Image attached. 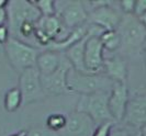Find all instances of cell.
Wrapping results in <instances>:
<instances>
[{
  "label": "cell",
  "mask_w": 146,
  "mask_h": 136,
  "mask_svg": "<svg viewBox=\"0 0 146 136\" xmlns=\"http://www.w3.org/2000/svg\"><path fill=\"white\" fill-rule=\"evenodd\" d=\"M114 124H115V122L109 121L97 125V127H96L92 136H110L111 129L114 126Z\"/></svg>",
  "instance_id": "cell-21"
},
{
  "label": "cell",
  "mask_w": 146,
  "mask_h": 136,
  "mask_svg": "<svg viewBox=\"0 0 146 136\" xmlns=\"http://www.w3.org/2000/svg\"><path fill=\"white\" fill-rule=\"evenodd\" d=\"M146 12V0H136L135 6V15H141Z\"/></svg>",
  "instance_id": "cell-25"
},
{
  "label": "cell",
  "mask_w": 146,
  "mask_h": 136,
  "mask_svg": "<svg viewBox=\"0 0 146 136\" xmlns=\"http://www.w3.org/2000/svg\"><path fill=\"white\" fill-rule=\"evenodd\" d=\"M34 5L41 12L42 17H50V15H56L55 1L53 0H38V1L36 0L34 1Z\"/></svg>",
  "instance_id": "cell-19"
},
{
  "label": "cell",
  "mask_w": 146,
  "mask_h": 136,
  "mask_svg": "<svg viewBox=\"0 0 146 136\" xmlns=\"http://www.w3.org/2000/svg\"><path fill=\"white\" fill-rule=\"evenodd\" d=\"M19 89L21 91L23 104L41 100L46 96L42 87L41 74L36 67L28 68L20 74Z\"/></svg>",
  "instance_id": "cell-8"
},
{
  "label": "cell",
  "mask_w": 146,
  "mask_h": 136,
  "mask_svg": "<svg viewBox=\"0 0 146 136\" xmlns=\"http://www.w3.org/2000/svg\"><path fill=\"white\" fill-rule=\"evenodd\" d=\"M63 53L47 50L38 54L36 59V68L41 76H47L59 68L63 60Z\"/></svg>",
  "instance_id": "cell-14"
},
{
  "label": "cell",
  "mask_w": 146,
  "mask_h": 136,
  "mask_svg": "<svg viewBox=\"0 0 146 136\" xmlns=\"http://www.w3.org/2000/svg\"><path fill=\"white\" fill-rule=\"evenodd\" d=\"M114 82L104 74H85L73 67L67 72V86L70 92L91 94L96 92H110Z\"/></svg>",
  "instance_id": "cell-2"
},
{
  "label": "cell",
  "mask_w": 146,
  "mask_h": 136,
  "mask_svg": "<svg viewBox=\"0 0 146 136\" xmlns=\"http://www.w3.org/2000/svg\"><path fill=\"white\" fill-rule=\"evenodd\" d=\"M70 68L72 65L64 55L62 64L56 72L47 76H41L42 87L46 96H59L70 92L67 86V72Z\"/></svg>",
  "instance_id": "cell-9"
},
{
  "label": "cell",
  "mask_w": 146,
  "mask_h": 136,
  "mask_svg": "<svg viewBox=\"0 0 146 136\" xmlns=\"http://www.w3.org/2000/svg\"><path fill=\"white\" fill-rule=\"evenodd\" d=\"M89 31L90 36L85 46V65L89 74H101L103 72L104 48L100 36L106 31L94 24H89Z\"/></svg>",
  "instance_id": "cell-6"
},
{
  "label": "cell",
  "mask_w": 146,
  "mask_h": 136,
  "mask_svg": "<svg viewBox=\"0 0 146 136\" xmlns=\"http://www.w3.org/2000/svg\"><path fill=\"white\" fill-rule=\"evenodd\" d=\"M10 136H28V131H20V132H18L15 134H12V135Z\"/></svg>",
  "instance_id": "cell-28"
},
{
  "label": "cell",
  "mask_w": 146,
  "mask_h": 136,
  "mask_svg": "<svg viewBox=\"0 0 146 136\" xmlns=\"http://www.w3.org/2000/svg\"><path fill=\"white\" fill-rule=\"evenodd\" d=\"M135 0H122L120 1V9L123 15H134L135 13Z\"/></svg>",
  "instance_id": "cell-22"
},
{
  "label": "cell",
  "mask_w": 146,
  "mask_h": 136,
  "mask_svg": "<svg viewBox=\"0 0 146 136\" xmlns=\"http://www.w3.org/2000/svg\"><path fill=\"white\" fill-rule=\"evenodd\" d=\"M5 50L11 66L20 74L28 68L36 67L38 52L35 46L10 37L5 44Z\"/></svg>",
  "instance_id": "cell-5"
},
{
  "label": "cell",
  "mask_w": 146,
  "mask_h": 136,
  "mask_svg": "<svg viewBox=\"0 0 146 136\" xmlns=\"http://www.w3.org/2000/svg\"><path fill=\"white\" fill-rule=\"evenodd\" d=\"M8 22L7 7L0 8V25H6Z\"/></svg>",
  "instance_id": "cell-26"
},
{
  "label": "cell",
  "mask_w": 146,
  "mask_h": 136,
  "mask_svg": "<svg viewBox=\"0 0 146 136\" xmlns=\"http://www.w3.org/2000/svg\"><path fill=\"white\" fill-rule=\"evenodd\" d=\"M5 107L8 112H13L18 110L23 104V99H22L21 91L19 88H12L10 89L6 96H5Z\"/></svg>",
  "instance_id": "cell-17"
},
{
  "label": "cell",
  "mask_w": 146,
  "mask_h": 136,
  "mask_svg": "<svg viewBox=\"0 0 146 136\" xmlns=\"http://www.w3.org/2000/svg\"><path fill=\"white\" fill-rule=\"evenodd\" d=\"M103 72L114 84H126L127 80V63L121 55H113L104 58Z\"/></svg>",
  "instance_id": "cell-13"
},
{
  "label": "cell",
  "mask_w": 146,
  "mask_h": 136,
  "mask_svg": "<svg viewBox=\"0 0 146 136\" xmlns=\"http://www.w3.org/2000/svg\"><path fill=\"white\" fill-rule=\"evenodd\" d=\"M66 122H67V116L66 115L62 114V113H53L47 117L46 126L48 129L58 133L65 127Z\"/></svg>",
  "instance_id": "cell-18"
},
{
  "label": "cell",
  "mask_w": 146,
  "mask_h": 136,
  "mask_svg": "<svg viewBox=\"0 0 146 136\" xmlns=\"http://www.w3.org/2000/svg\"><path fill=\"white\" fill-rule=\"evenodd\" d=\"M97 124L85 113L75 111L67 115L65 127L58 132L60 136H92Z\"/></svg>",
  "instance_id": "cell-10"
},
{
  "label": "cell",
  "mask_w": 146,
  "mask_h": 136,
  "mask_svg": "<svg viewBox=\"0 0 146 136\" xmlns=\"http://www.w3.org/2000/svg\"><path fill=\"white\" fill-rule=\"evenodd\" d=\"M8 29L11 37H17L19 31L25 24H36L42 18L34 1L29 0H11L8 1Z\"/></svg>",
  "instance_id": "cell-3"
},
{
  "label": "cell",
  "mask_w": 146,
  "mask_h": 136,
  "mask_svg": "<svg viewBox=\"0 0 146 136\" xmlns=\"http://www.w3.org/2000/svg\"><path fill=\"white\" fill-rule=\"evenodd\" d=\"M129 100H130V96L126 84L115 82L110 91L109 110L113 120L117 123H121L123 121Z\"/></svg>",
  "instance_id": "cell-12"
},
{
  "label": "cell",
  "mask_w": 146,
  "mask_h": 136,
  "mask_svg": "<svg viewBox=\"0 0 146 136\" xmlns=\"http://www.w3.org/2000/svg\"><path fill=\"white\" fill-rule=\"evenodd\" d=\"M123 123L135 129L146 125V93H139L130 98Z\"/></svg>",
  "instance_id": "cell-11"
},
{
  "label": "cell",
  "mask_w": 146,
  "mask_h": 136,
  "mask_svg": "<svg viewBox=\"0 0 146 136\" xmlns=\"http://www.w3.org/2000/svg\"><path fill=\"white\" fill-rule=\"evenodd\" d=\"M109 96L110 92L104 91L91 94H81L77 102L76 111L90 116L97 125L109 121L115 122L110 113Z\"/></svg>",
  "instance_id": "cell-4"
},
{
  "label": "cell",
  "mask_w": 146,
  "mask_h": 136,
  "mask_svg": "<svg viewBox=\"0 0 146 136\" xmlns=\"http://www.w3.org/2000/svg\"><path fill=\"white\" fill-rule=\"evenodd\" d=\"M56 15H58L66 29H76L88 22V12L84 1H55Z\"/></svg>",
  "instance_id": "cell-7"
},
{
  "label": "cell",
  "mask_w": 146,
  "mask_h": 136,
  "mask_svg": "<svg viewBox=\"0 0 146 136\" xmlns=\"http://www.w3.org/2000/svg\"><path fill=\"white\" fill-rule=\"evenodd\" d=\"M28 136H60L57 132H53L44 127H34L28 132Z\"/></svg>",
  "instance_id": "cell-23"
},
{
  "label": "cell",
  "mask_w": 146,
  "mask_h": 136,
  "mask_svg": "<svg viewBox=\"0 0 146 136\" xmlns=\"http://www.w3.org/2000/svg\"><path fill=\"white\" fill-rule=\"evenodd\" d=\"M89 36H90V31L88 29L87 35L79 42L74 44L72 47H69L65 52L66 58L69 60L74 69H76L77 72H85V74H89L85 65V46H86V42L89 38Z\"/></svg>",
  "instance_id": "cell-15"
},
{
  "label": "cell",
  "mask_w": 146,
  "mask_h": 136,
  "mask_svg": "<svg viewBox=\"0 0 146 136\" xmlns=\"http://www.w3.org/2000/svg\"><path fill=\"white\" fill-rule=\"evenodd\" d=\"M136 17H137V15H136ZM137 18H139V20L141 21V23L143 24V27H144L145 30H146V12L145 13H143V15H139Z\"/></svg>",
  "instance_id": "cell-27"
},
{
  "label": "cell",
  "mask_w": 146,
  "mask_h": 136,
  "mask_svg": "<svg viewBox=\"0 0 146 136\" xmlns=\"http://www.w3.org/2000/svg\"><path fill=\"white\" fill-rule=\"evenodd\" d=\"M100 40H101V43L103 45L104 50H108V52H111V53L120 50L121 38H120V35L117 32V30H114V31H106L102 35L100 36Z\"/></svg>",
  "instance_id": "cell-16"
},
{
  "label": "cell",
  "mask_w": 146,
  "mask_h": 136,
  "mask_svg": "<svg viewBox=\"0 0 146 136\" xmlns=\"http://www.w3.org/2000/svg\"><path fill=\"white\" fill-rule=\"evenodd\" d=\"M133 136H141V129H137V131L133 134Z\"/></svg>",
  "instance_id": "cell-31"
},
{
  "label": "cell",
  "mask_w": 146,
  "mask_h": 136,
  "mask_svg": "<svg viewBox=\"0 0 146 136\" xmlns=\"http://www.w3.org/2000/svg\"><path fill=\"white\" fill-rule=\"evenodd\" d=\"M142 52L146 55V38L145 41H144V43H143V46H142Z\"/></svg>",
  "instance_id": "cell-30"
},
{
  "label": "cell",
  "mask_w": 146,
  "mask_h": 136,
  "mask_svg": "<svg viewBox=\"0 0 146 136\" xmlns=\"http://www.w3.org/2000/svg\"><path fill=\"white\" fill-rule=\"evenodd\" d=\"M117 32L121 38V52L130 56L143 53L142 46L146 38V30L136 15H123Z\"/></svg>",
  "instance_id": "cell-1"
},
{
  "label": "cell",
  "mask_w": 146,
  "mask_h": 136,
  "mask_svg": "<svg viewBox=\"0 0 146 136\" xmlns=\"http://www.w3.org/2000/svg\"><path fill=\"white\" fill-rule=\"evenodd\" d=\"M141 136H146V125L141 129Z\"/></svg>",
  "instance_id": "cell-29"
},
{
  "label": "cell",
  "mask_w": 146,
  "mask_h": 136,
  "mask_svg": "<svg viewBox=\"0 0 146 136\" xmlns=\"http://www.w3.org/2000/svg\"><path fill=\"white\" fill-rule=\"evenodd\" d=\"M137 129L130 127L127 125H119L117 123L114 124V126L111 129L110 136H133V134L136 132Z\"/></svg>",
  "instance_id": "cell-20"
},
{
  "label": "cell",
  "mask_w": 146,
  "mask_h": 136,
  "mask_svg": "<svg viewBox=\"0 0 146 136\" xmlns=\"http://www.w3.org/2000/svg\"><path fill=\"white\" fill-rule=\"evenodd\" d=\"M10 32H9V29H8V25H0V44H5L8 42V40L10 38Z\"/></svg>",
  "instance_id": "cell-24"
}]
</instances>
